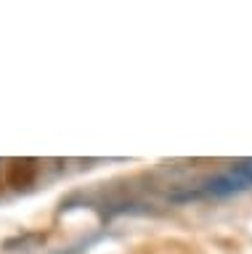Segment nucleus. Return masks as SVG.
<instances>
[{
	"label": "nucleus",
	"mask_w": 252,
	"mask_h": 254,
	"mask_svg": "<svg viewBox=\"0 0 252 254\" xmlns=\"http://www.w3.org/2000/svg\"><path fill=\"white\" fill-rule=\"evenodd\" d=\"M231 172L244 183V188H247V190L252 188V159H242V162H234Z\"/></svg>",
	"instance_id": "f257e3e1"
}]
</instances>
